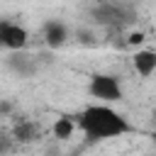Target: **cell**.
Instances as JSON below:
<instances>
[{
  "label": "cell",
  "instance_id": "cell-1",
  "mask_svg": "<svg viewBox=\"0 0 156 156\" xmlns=\"http://www.w3.org/2000/svg\"><path fill=\"white\" fill-rule=\"evenodd\" d=\"M76 124L85 134V141L88 144L117 139V136H124V134L134 132V124L122 112L112 110L110 105H88L78 115V122Z\"/></svg>",
  "mask_w": 156,
  "mask_h": 156
},
{
  "label": "cell",
  "instance_id": "cell-2",
  "mask_svg": "<svg viewBox=\"0 0 156 156\" xmlns=\"http://www.w3.org/2000/svg\"><path fill=\"white\" fill-rule=\"evenodd\" d=\"M88 93H90L95 100H100L102 105H107V102H119V100L124 98L119 80H117L115 76H107V73H95V76H90Z\"/></svg>",
  "mask_w": 156,
  "mask_h": 156
},
{
  "label": "cell",
  "instance_id": "cell-3",
  "mask_svg": "<svg viewBox=\"0 0 156 156\" xmlns=\"http://www.w3.org/2000/svg\"><path fill=\"white\" fill-rule=\"evenodd\" d=\"M90 15L95 17L98 24H105V27H119V24H127L134 20V12L124 5H117V2H100L93 7Z\"/></svg>",
  "mask_w": 156,
  "mask_h": 156
},
{
  "label": "cell",
  "instance_id": "cell-4",
  "mask_svg": "<svg viewBox=\"0 0 156 156\" xmlns=\"http://www.w3.org/2000/svg\"><path fill=\"white\" fill-rule=\"evenodd\" d=\"M66 41H68V27L61 20L44 22V44L49 49H61Z\"/></svg>",
  "mask_w": 156,
  "mask_h": 156
},
{
  "label": "cell",
  "instance_id": "cell-5",
  "mask_svg": "<svg viewBox=\"0 0 156 156\" xmlns=\"http://www.w3.org/2000/svg\"><path fill=\"white\" fill-rule=\"evenodd\" d=\"M29 41V32L22 27V24H15V22H7L5 27V34H2V49H10V51H22Z\"/></svg>",
  "mask_w": 156,
  "mask_h": 156
},
{
  "label": "cell",
  "instance_id": "cell-6",
  "mask_svg": "<svg viewBox=\"0 0 156 156\" xmlns=\"http://www.w3.org/2000/svg\"><path fill=\"white\" fill-rule=\"evenodd\" d=\"M7 68L12 73H17L20 78H32L37 73V61H34V56H29L24 51H12L7 58Z\"/></svg>",
  "mask_w": 156,
  "mask_h": 156
},
{
  "label": "cell",
  "instance_id": "cell-7",
  "mask_svg": "<svg viewBox=\"0 0 156 156\" xmlns=\"http://www.w3.org/2000/svg\"><path fill=\"white\" fill-rule=\"evenodd\" d=\"M41 136V127L34 119H20L12 129V141L15 144H32Z\"/></svg>",
  "mask_w": 156,
  "mask_h": 156
},
{
  "label": "cell",
  "instance_id": "cell-8",
  "mask_svg": "<svg viewBox=\"0 0 156 156\" xmlns=\"http://www.w3.org/2000/svg\"><path fill=\"white\" fill-rule=\"evenodd\" d=\"M132 63H134V68L141 78H149L156 71V51L154 49H141L132 56Z\"/></svg>",
  "mask_w": 156,
  "mask_h": 156
},
{
  "label": "cell",
  "instance_id": "cell-9",
  "mask_svg": "<svg viewBox=\"0 0 156 156\" xmlns=\"http://www.w3.org/2000/svg\"><path fill=\"white\" fill-rule=\"evenodd\" d=\"M73 129H76V119L73 117H68V115H61L56 122H54V136L56 139H68L71 134H73Z\"/></svg>",
  "mask_w": 156,
  "mask_h": 156
},
{
  "label": "cell",
  "instance_id": "cell-10",
  "mask_svg": "<svg viewBox=\"0 0 156 156\" xmlns=\"http://www.w3.org/2000/svg\"><path fill=\"white\" fill-rule=\"evenodd\" d=\"M76 34H78V41H80V44H88V46L95 44V34H93V32H88V29H78Z\"/></svg>",
  "mask_w": 156,
  "mask_h": 156
},
{
  "label": "cell",
  "instance_id": "cell-11",
  "mask_svg": "<svg viewBox=\"0 0 156 156\" xmlns=\"http://www.w3.org/2000/svg\"><path fill=\"white\" fill-rule=\"evenodd\" d=\"M12 146H15L12 136H7V134H0V156H2V154H7V151H12Z\"/></svg>",
  "mask_w": 156,
  "mask_h": 156
},
{
  "label": "cell",
  "instance_id": "cell-12",
  "mask_svg": "<svg viewBox=\"0 0 156 156\" xmlns=\"http://www.w3.org/2000/svg\"><path fill=\"white\" fill-rule=\"evenodd\" d=\"M127 41H129L132 46H134V44H141V41H144V32H132Z\"/></svg>",
  "mask_w": 156,
  "mask_h": 156
},
{
  "label": "cell",
  "instance_id": "cell-13",
  "mask_svg": "<svg viewBox=\"0 0 156 156\" xmlns=\"http://www.w3.org/2000/svg\"><path fill=\"white\" fill-rule=\"evenodd\" d=\"M10 112H12V102L0 100V115H10Z\"/></svg>",
  "mask_w": 156,
  "mask_h": 156
},
{
  "label": "cell",
  "instance_id": "cell-14",
  "mask_svg": "<svg viewBox=\"0 0 156 156\" xmlns=\"http://www.w3.org/2000/svg\"><path fill=\"white\" fill-rule=\"evenodd\" d=\"M10 20H0V46H2V34H5V27H7Z\"/></svg>",
  "mask_w": 156,
  "mask_h": 156
},
{
  "label": "cell",
  "instance_id": "cell-15",
  "mask_svg": "<svg viewBox=\"0 0 156 156\" xmlns=\"http://www.w3.org/2000/svg\"><path fill=\"white\" fill-rule=\"evenodd\" d=\"M49 156H61V154H56V151H49Z\"/></svg>",
  "mask_w": 156,
  "mask_h": 156
}]
</instances>
